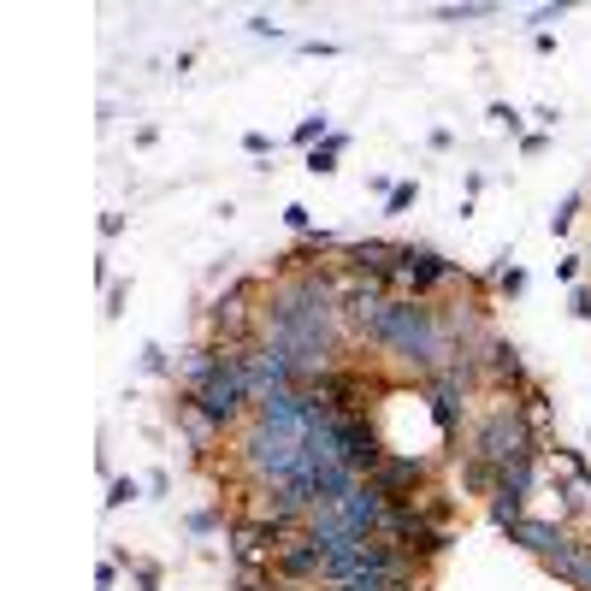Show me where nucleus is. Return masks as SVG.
<instances>
[{"label":"nucleus","mask_w":591,"mask_h":591,"mask_svg":"<svg viewBox=\"0 0 591 591\" xmlns=\"http://www.w3.org/2000/svg\"><path fill=\"white\" fill-rule=\"evenodd\" d=\"M420 479H426V461H414V456H391L367 473V485H373L385 503H402V491H414Z\"/></svg>","instance_id":"6"},{"label":"nucleus","mask_w":591,"mask_h":591,"mask_svg":"<svg viewBox=\"0 0 591 591\" xmlns=\"http://www.w3.org/2000/svg\"><path fill=\"white\" fill-rule=\"evenodd\" d=\"M343 148H349V136H343V131H337V136H326V148H314V154H308V172H314V178H320V172H331Z\"/></svg>","instance_id":"11"},{"label":"nucleus","mask_w":591,"mask_h":591,"mask_svg":"<svg viewBox=\"0 0 591 591\" xmlns=\"http://www.w3.org/2000/svg\"><path fill=\"white\" fill-rule=\"evenodd\" d=\"M331 456L343 461L349 473H373L379 467V438H373V426L361 420V414H337V426H331Z\"/></svg>","instance_id":"3"},{"label":"nucleus","mask_w":591,"mask_h":591,"mask_svg":"<svg viewBox=\"0 0 591 591\" xmlns=\"http://www.w3.org/2000/svg\"><path fill=\"white\" fill-rule=\"evenodd\" d=\"M213 526H219V515H207V509H201V515H190V532H213Z\"/></svg>","instance_id":"18"},{"label":"nucleus","mask_w":591,"mask_h":591,"mask_svg":"<svg viewBox=\"0 0 591 591\" xmlns=\"http://www.w3.org/2000/svg\"><path fill=\"white\" fill-rule=\"evenodd\" d=\"M562 580H574V586L591 591V544H574V556L562 562Z\"/></svg>","instance_id":"12"},{"label":"nucleus","mask_w":591,"mask_h":591,"mask_svg":"<svg viewBox=\"0 0 591 591\" xmlns=\"http://www.w3.org/2000/svg\"><path fill=\"white\" fill-rule=\"evenodd\" d=\"M408 201H414V184H396V190H391V201H385V207H391V213H402Z\"/></svg>","instance_id":"16"},{"label":"nucleus","mask_w":591,"mask_h":591,"mask_svg":"<svg viewBox=\"0 0 591 591\" xmlns=\"http://www.w3.org/2000/svg\"><path fill=\"white\" fill-rule=\"evenodd\" d=\"M331 509H337L343 521L355 526L361 538H367V532H379V526H385V515H391V503H385V497H379L373 485H349V491H343V497H337Z\"/></svg>","instance_id":"4"},{"label":"nucleus","mask_w":591,"mask_h":591,"mask_svg":"<svg viewBox=\"0 0 591 591\" xmlns=\"http://www.w3.org/2000/svg\"><path fill=\"white\" fill-rule=\"evenodd\" d=\"M136 497V479H113V497H107V509H119V503H131Z\"/></svg>","instance_id":"14"},{"label":"nucleus","mask_w":591,"mask_h":591,"mask_svg":"<svg viewBox=\"0 0 591 591\" xmlns=\"http://www.w3.org/2000/svg\"><path fill=\"white\" fill-rule=\"evenodd\" d=\"M278 574H284V580H320V574H326L320 544H314V538H290V544L278 550Z\"/></svg>","instance_id":"7"},{"label":"nucleus","mask_w":591,"mask_h":591,"mask_svg":"<svg viewBox=\"0 0 591 591\" xmlns=\"http://www.w3.org/2000/svg\"><path fill=\"white\" fill-rule=\"evenodd\" d=\"M509 538H515V544H526L532 556H544L556 574H562V562L574 556V538H568V532H556L550 521H521V526H509Z\"/></svg>","instance_id":"5"},{"label":"nucleus","mask_w":591,"mask_h":591,"mask_svg":"<svg viewBox=\"0 0 591 591\" xmlns=\"http://www.w3.org/2000/svg\"><path fill=\"white\" fill-rule=\"evenodd\" d=\"M402 272L414 278V290H432V284H444V278H450V266L438 261L432 249H402Z\"/></svg>","instance_id":"9"},{"label":"nucleus","mask_w":591,"mask_h":591,"mask_svg":"<svg viewBox=\"0 0 591 591\" xmlns=\"http://www.w3.org/2000/svg\"><path fill=\"white\" fill-rule=\"evenodd\" d=\"M491 367H497V373H509V379H521V361H515V349H509V343H491Z\"/></svg>","instance_id":"13"},{"label":"nucleus","mask_w":591,"mask_h":591,"mask_svg":"<svg viewBox=\"0 0 591 591\" xmlns=\"http://www.w3.org/2000/svg\"><path fill=\"white\" fill-rule=\"evenodd\" d=\"M491 521H497V526H521L526 521V497L497 485V491H491Z\"/></svg>","instance_id":"10"},{"label":"nucleus","mask_w":591,"mask_h":591,"mask_svg":"<svg viewBox=\"0 0 591 591\" xmlns=\"http://www.w3.org/2000/svg\"><path fill=\"white\" fill-rule=\"evenodd\" d=\"M349 266H355V272H367V278H391L396 266H402V249H385V243H355V249H349Z\"/></svg>","instance_id":"8"},{"label":"nucleus","mask_w":591,"mask_h":591,"mask_svg":"<svg viewBox=\"0 0 591 591\" xmlns=\"http://www.w3.org/2000/svg\"><path fill=\"white\" fill-rule=\"evenodd\" d=\"M136 591H160V568L142 562V568H136Z\"/></svg>","instance_id":"15"},{"label":"nucleus","mask_w":591,"mask_h":591,"mask_svg":"<svg viewBox=\"0 0 591 591\" xmlns=\"http://www.w3.org/2000/svg\"><path fill=\"white\" fill-rule=\"evenodd\" d=\"M367 331H373L379 343L402 349L408 361L420 355V367H438V355H444V331H438V320H432V308H414V302H385Z\"/></svg>","instance_id":"1"},{"label":"nucleus","mask_w":591,"mask_h":591,"mask_svg":"<svg viewBox=\"0 0 591 591\" xmlns=\"http://www.w3.org/2000/svg\"><path fill=\"white\" fill-rule=\"evenodd\" d=\"M190 402L201 408V420H213V426H231V420L243 414V402H249V385H243V373L231 367V355L219 361V373H213V379H207L196 396H190Z\"/></svg>","instance_id":"2"},{"label":"nucleus","mask_w":591,"mask_h":591,"mask_svg":"<svg viewBox=\"0 0 591 591\" xmlns=\"http://www.w3.org/2000/svg\"><path fill=\"white\" fill-rule=\"evenodd\" d=\"M314 136H326V119H308V125L296 131V142H314Z\"/></svg>","instance_id":"17"}]
</instances>
